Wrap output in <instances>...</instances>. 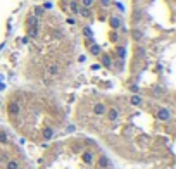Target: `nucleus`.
Listing matches in <instances>:
<instances>
[{"instance_id":"2","label":"nucleus","mask_w":176,"mask_h":169,"mask_svg":"<svg viewBox=\"0 0 176 169\" xmlns=\"http://www.w3.org/2000/svg\"><path fill=\"white\" fill-rule=\"evenodd\" d=\"M22 161L18 143L0 126V169H22Z\"/></svg>"},{"instance_id":"3","label":"nucleus","mask_w":176,"mask_h":169,"mask_svg":"<svg viewBox=\"0 0 176 169\" xmlns=\"http://www.w3.org/2000/svg\"><path fill=\"white\" fill-rule=\"evenodd\" d=\"M19 4H21V0H0V33L7 28L9 19L16 12Z\"/></svg>"},{"instance_id":"1","label":"nucleus","mask_w":176,"mask_h":169,"mask_svg":"<svg viewBox=\"0 0 176 169\" xmlns=\"http://www.w3.org/2000/svg\"><path fill=\"white\" fill-rule=\"evenodd\" d=\"M7 119L16 131L33 142H47L66 121L55 98L41 92L18 90L7 98Z\"/></svg>"}]
</instances>
